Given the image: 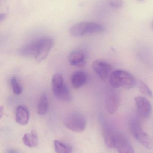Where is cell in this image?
Here are the masks:
<instances>
[{
    "mask_svg": "<svg viewBox=\"0 0 153 153\" xmlns=\"http://www.w3.org/2000/svg\"><path fill=\"white\" fill-rule=\"evenodd\" d=\"M86 121L84 116L79 112L74 111L66 117L64 124L69 130L76 133L81 132L85 129Z\"/></svg>",
    "mask_w": 153,
    "mask_h": 153,
    "instance_id": "cell-5",
    "label": "cell"
},
{
    "mask_svg": "<svg viewBox=\"0 0 153 153\" xmlns=\"http://www.w3.org/2000/svg\"><path fill=\"white\" fill-rule=\"evenodd\" d=\"M53 44V39L50 38H41L22 48L20 54L26 57H34L37 62H41L48 55Z\"/></svg>",
    "mask_w": 153,
    "mask_h": 153,
    "instance_id": "cell-1",
    "label": "cell"
},
{
    "mask_svg": "<svg viewBox=\"0 0 153 153\" xmlns=\"http://www.w3.org/2000/svg\"><path fill=\"white\" fill-rule=\"evenodd\" d=\"M115 148L119 153H135L131 144L127 138L119 133L116 138Z\"/></svg>",
    "mask_w": 153,
    "mask_h": 153,
    "instance_id": "cell-10",
    "label": "cell"
},
{
    "mask_svg": "<svg viewBox=\"0 0 153 153\" xmlns=\"http://www.w3.org/2000/svg\"><path fill=\"white\" fill-rule=\"evenodd\" d=\"M139 91L141 93L143 94L148 98L152 99L153 94L151 89L147 86V85L143 81H140L139 82Z\"/></svg>",
    "mask_w": 153,
    "mask_h": 153,
    "instance_id": "cell-19",
    "label": "cell"
},
{
    "mask_svg": "<svg viewBox=\"0 0 153 153\" xmlns=\"http://www.w3.org/2000/svg\"><path fill=\"white\" fill-rule=\"evenodd\" d=\"M105 28L101 24L91 22H81L75 24L70 28V33L73 36L82 37L103 32Z\"/></svg>",
    "mask_w": 153,
    "mask_h": 153,
    "instance_id": "cell-3",
    "label": "cell"
},
{
    "mask_svg": "<svg viewBox=\"0 0 153 153\" xmlns=\"http://www.w3.org/2000/svg\"><path fill=\"white\" fill-rule=\"evenodd\" d=\"M49 109V102L46 94L43 93L41 95L37 106V112L39 115H46Z\"/></svg>",
    "mask_w": 153,
    "mask_h": 153,
    "instance_id": "cell-16",
    "label": "cell"
},
{
    "mask_svg": "<svg viewBox=\"0 0 153 153\" xmlns=\"http://www.w3.org/2000/svg\"><path fill=\"white\" fill-rule=\"evenodd\" d=\"M15 120L22 126L27 125L29 120L30 113L27 107L20 105L16 108L15 112Z\"/></svg>",
    "mask_w": 153,
    "mask_h": 153,
    "instance_id": "cell-13",
    "label": "cell"
},
{
    "mask_svg": "<svg viewBox=\"0 0 153 153\" xmlns=\"http://www.w3.org/2000/svg\"><path fill=\"white\" fill-rule=\"evenodd\" d=\"M92 68L102 81H105L107 79L112 68L110 64L101 60L94 61L92 64Z\"/></svg>",
    "mask_w": 153,
    "mask_h": 153,
    "instance_id": "cell-9",
    "label": "cell"
},
{
    "mask_svg": "<svg viewBox=\"0 0 153 153\" xmlns=\"http://www.w3.org/2000/svg\"><path fill=\"white\" fill-rule=\"evenodd\" d=\"M23 144L30 148L36 147L38 143L37 133L35 130H32L30 134H26L22 137Z\"/></svg>",
    "mask_w": 153,
    "mask_h": 153,
    "instance_id": "cell-15",
    "label": "cell"
},
{
    "mask_svg": "<svg viewBox=\"0 0 153 153\" xmlns=\"http://www.w3.org/2000/svg\"><path fill=\"white\" fill-rule=\"evenodd\" d=\"M120 103V98L117 94L110 92L106 99V108L109 114L115 113L118 108Z\"/></svg>",
    "mask_w": 153,
    "mask_h": 153,
    "instance_id": "cell-11",
    "label": "cell"
},
{
    "mask_svg": "<svg viewBox=\"0 0 153 153\" xmlns=\"http://www.w3.org/2000/svg\"><path fill=\"white\" fill-rule=\"evenodd\" d=\"M152 28H153V22H152Z\"/></svg>",
    "mask_w": 153,
    "mask_h": 153,
    "instance_id": "cell-25",
    "label": "cell"
},
{
    "mask_svg": "<svg viewBox=\"0 0 153 153\" xmlns=\"http://www.w3.org/2000/svg\"><path fill=\"white\" fill-rule=\"evenodd\" d=\"M87 81V75L83 71L75 72L71 76V83L74 89H78L82 87L86 84Z\"/></svg>",
    "mask_w": 153,
    "mask_h": 153,
    "instance_id": "cell-14",
    "label": "cell"
},
{
    "mask_svg": "<svg viewBox=\"0 0 153 153\" xmlns=\"http://www.w3.org/2000/svg\"><path fill=\"white\" fill-rule=\"evenodd\" d=\"M137 1H142L143 0H137Z\"/></svg>",
    "mask_w": 153,
    "mask_h": 153,
    "instance_id": "cell-24",
    "label": "cell"
},
{
    "mask_svg": "<svg viewBox=\"0 0 153 153\" xmlns=\"http://www.w3.org/2000/svg\"><path fill=\"white\" fill-rule=\"evenodd\" d=\"M109 82L113 88L122 87L126 89L134 88L136 84L133 75L130 73L122 70H116L111 73L109 77Z\"/></svg>",
    "mask_w": 153,
    "mask_h": 153,
    "instance_id": "cell-2",
    "label": "cell"
},
{
    "mask_svg": "<svg viewBox=\"0 0 153 153\" xmlns=\"http://www.w3.org/2000/svg\"><path fill=\"white\" fill-rule=\"evenodd\" d=\"M102 134L106 145L110 148H115L116 138L119 132L105 122H102Z\"/></svg>",
    "mask_w": 153,
    "mask_h": 153,
    "instance_id": "cell-8",
    "label": "cell"
},
{
    "mask_svg": "<svg viewBox=\"0 0 153 153\" xmlns=\"http://www.w3.org/2000/svg\"><path fill=\"white\" fill-rule=\"evenodd\" d=\"M2 112L3 109L2 107H1V109H0V115H1V117L2 116Z\"/></svg>",
    "mask_w": 153,
    "mask_h": 153,
    "instance_id": "cell-23",
    "label": "cell"
},
{
    "mask_svg": "<svg viewBox=\"0 0 153 153\" xmlns=\"http://www.w3.org/2000/svg\"><path fill=\"white\" fill-rule=\"evenodd\" d=\"M11 85L13 93L16 95H19L22 92V87L19 83L16 76H13L11 80Z\"/></svg>",
    "mask_w": 153,
    "mask_h": 153,
    "instance_id": "cell-18",
    "label": "cell"
},
{
    "mask_svg": "<svg viewBox=\"0 0 153 153\" xmlns=\"http://www.w3.org/2000/svg\"><path fill=\"white\" fill-rule=\"evenodd\" d=\"M110 6L115 9H119L123 6V0H109V1Z\"/></svg>",
    "mask_w": 153,
    "mask_h": 153,
    "instance_id": "cell-20",
    "label": "cell"
},
{
    "mask_svg": "<svg viewBox=\"0 0 153 153\" xmlns=\"http://www.w3.org/2000/svg\"><path fill=\"white\" fill-rule=\"evenodd\" d=\"M137 111L138 115L143 118H147L152 112V105L148 99L143 96H137L135 98Z\"/></svg>",
    "mask_w": 153,
    "mask_h": 153,
    "instance_id": "cell-7",
    "label": "cell"
},
{
    "mask_svg": "<svg viewBox=\"0 0 153 153\" xmlns=\"http://www.w3.org/2000/svg\"><path fill=\"white\" fill-rule=\"evenodd\" d=\"M86 55L81 51H72L68 56V61L70 64L77 67L84 66L86 64Z\"/></svg>",
    "mask_w": 153,
    "mask_h": 153,
    "instance_id": "cell-12",
    "label": "cell"
},
{
    "mask_svg": "<svg viewBox=\"0 0 153 153\" xmlns=\"http://www.w3.org/2000/svg\"><path fill=\"white\" fill-rule=\"evenodd\" d=\"M7 153H18L17 151L13 150H10L8 151Z\"/></svg>",
    "mask_w": 153,
    "mask_h": 153,
    "instance_id": "cell-22",
    "label": "cell"
},
{
    "mask_svg": "<svg viewBox=\"0 0 153 153\" xmlns=\"http://www.w3.org/2000/svg\"><path fill=\"white\" fill-rule=\"evenodd\" d=\"M52 89L53 93L57 99L63 101H71L72 98L71 92L65 82L63 77L60 74L53 75Z\"/></svg>",
    "mask_w": 153,
    "mask_h": 153,
    "instance_id": "cell-4",
    "label": "cell"
},
{
    "mask_svg": "<svg viewBox=\"0 0 153 153\" xmlns=\"http://www.w3.org/2000/svg\"><path fill=\"white\" fill-rule=\"evenodd\" d=\"M130 129L135 138L148 149L153 148V140L143 129L141 124L135 120L130 123Z\"/></svg>",
    "mask_w": 153,
    "mask_h": 153,
    "instance_id": "cell-6",
    "label": "cell"
},
{
    "mask_svg": "<svg viewBox=\"0 0 153 153\" xmlns=\"http://www.w3.org/2000/svg\"><path fill=\"white\" fill-rule=\"evenodd\" d=\"M54 145L56 153H72V149L71 146H68L58 140L54 141Z\"/></svg>",
    "mask_w": 153,
    "mask_h": 153,
    "instance_id": "cell-17",
    "label": "cell"
},
{
    "mask_svg": "<svg viewBox=\"0 0 153 153\" xmlns=\"http://www.w3.org/2000/svg\"><path fill=\"white\" fill-rule=\"evenodd\" d=\"M6 13H1L0 15V22H2L4 20L6 19Z\"/></svg>",
    "mask_w": 153,
    "mask_h": 153,
    "instance_id": "cell-21",
    "label": "cell"
}]
</instances>
